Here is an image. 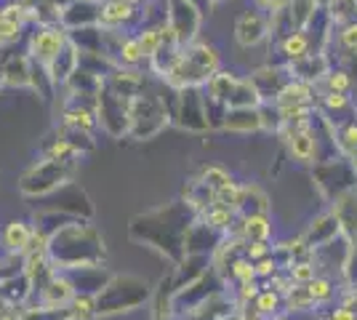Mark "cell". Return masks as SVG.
<instances>
[{
    "mask_svg": "<svg viewBox=\"0 0 357 320\" xmlns=\"http://www.w3.org/2000/svg\"><path fill=\"white\" fill-rule=\"evenodd\" d=\"M283 137H285V147L291 158L301 163V166H312V163H320V137L314 131L312 121L310 123H296V125H283Z\"/></svg>",
    "mask_w": 357,
    "mask_h": 320,
    "instance_id": "cell-2",
    "label": "cell"
},
{
    "mask_svg": "<svg viewBox=\"0 0 357 320\" xmlns=\"http://www.w3.org/2000/svg\"><path fill=\"white\" fill-rule=\"evenodd\" d=\"M264 289V286H259V280H251V283H240L238 286V294H240V302L245 305V302H253L256 296H259V291Z\"/></svg>",
    "mask_w": 357,
    "mask_h": 320,
    "instance_id": "cell-28",
    "label": "cell"
},
{
    "mask_svg": "<svg viewBox=\"0 0 357 320\" xmlns=\"http://www.w3.org/2000/svg\"><path fill=\"white\" fill-rule=\"evenodd\" d=\"M67 35L59 27H40L32 32L30 38V59L38 61L40 67H48L51 61L61 54V48L67 46Z\"/></svg>",
    "mask_w": 357,
    "mask_h": 320,
    "instance_id": "cell-4",
    "label": "cell"
},
{
    "mask_svg": "<svg viewBox=\"0 0 357 320\" xmlns=\"http://www.w3.org/2000/svg\"><path fill=\"white\" fill-rule=\"evenodd\" d=\"M235 213L232 208H227V206H208V211H206V222H208L211 229H229L232 227V222H235Z\"/></svg>",
    "mask_w": 357,
    "mask_h": 320,
    "instance_id": "cell-21",
    "label": "cell"
},
{
    "mask_svg": "<svg viewBox=\"0 0 357 320\" xmlns=\"http://www.w3.org/2000/svg\"><path fill=\"white\" fill-rule=\"evenodd\" d=\"M323 86H326L328 93H349L352 77H349V73L342 70V67H331L326 73V77H323Z\"/></svg>",
    "mask_w": 357,
    "mask_h": 320,
    "instance_id": "cell-17",
    "label": "cell"
},
{
    "mask_svg": "<svg viewBox=\"0 0 357 320\" xmlns=\"http://www.w3.org/2000/svg\"><path fill=\"white\" fill-rule=\"evenodd\" d=\"M136 16V8L120 0H105L99 3V27L105 30H118L123 24H128Z\"/></svg>",
    "mask_w": 357,
    "mask_h": 320,
    "instance_id": "cell-11",
    "label": "cell"
},
{
    "mask_svg": "<svg viewBox=\"0 0 357 320\" xmlns=\"http://www.w3.org/2000/svg\"><path fill=\"white\" fill-rule=\"evenodd\" d=\"M243 254H245L251 261L264 259V257H269V243L267 241H253V243H245L243 245Z\"/></svg>",
    "mask_w": 357,
    "mask_h": 320,
    "instance_id": "cell-26",
    "label": "cell"
},
{
    "mask_svg": "<svg viewBox=\"0 0 357 320\" xmlns=\"http://www.w3.org/2000/svg\"><path fill=\"white\" fill-rule=\"evenodd\" d=\"M283 305H285V310H291V312H307V310H314L317 302L312 299V294L307 291V286H294V289L283 296Z\"/></svg>",
    "mask_w": 357,
    "mask_h": 320,
    "instance_id": "cell-15",
    "label": "cell"
},
{
    "mask_svg": "<svg viewBox=\"0 0 357 320\" xmlns=\"http://www.w3.org/2000/svg\"><path fill=\"white\" fill-rule=\"evenodd\" d=\"M256 264V277H272V275L280 273V261L272 259V257H264V259L253 261Z\"/></svg>",
    "mask_w": 357,
    "mask_h": 320,
    "instance_id": "cell-27",
    "label": "cell"
},
{
    "mask_svg": "<svg viewBox=\"0 0 357 320\" xmlns=\"http://www.w3.org/2000/svg\"><path fill=\"white\" fill-rule=\"evenodd\" d=\"M219 51L208 43H192L187 51H178L176 61L165 73L168 86L174 89H195L200 83H208L211 77L219 73Z\"/></svg>",
    "mask_w": 357,
    "mask_h": 320,
    "instance_id": "cell-1",
    "label": "cell"
},
{
    "mask_svg": "<svg viewBox=\"0 0 357 320\" xmlns=\"http://www.w3.org/2000/svg\"><path fill=\"white\" fill-rule=\"evenodd\" d=\"M229 267H232L229 273H232V277H235L238 283H251V280H259V277H256V264H253L245 254H243V257H238V259L232 261Z\"/></svg>",
    "mask_w": 357,
    "mask_h": 320,
    "instance_id": "cell-22",
    "label": "cell"
},
{
    "mask_svg": "<svg viewBox=\"0 0 357 320\" xmlns=\"http://www.w3.org/2000/svg\"><path fill=\"white\" fill-rule=\"evenodd\" d=\"M267 32H269V22L267 16L261 14V8H248L235 22V40L243 48L259 46L267 38Z\"/></svg>",
    "mask_w": 357,
    "mask_h": 320,
    "instance_id": "cell-5",
    "label": "cell"
},
{
    "mask_svg": "<svg viewBox=\"0 0 357 320\" xmlns=\"http://www.w3.org/2000/svg\"><path fill=\"white\" fill-rule=\"evenodd\" d=\"M253 307H256L259 315H275L283 307V294H278V291L264 286V289L259 291V296L253 299Z\"/></svg>",
    "mask_w": 357,
    "mask_h": 320,
    "instance_id": "cell-18",
    "label": "cell"
},
{
    "mask_svg": "<svg viewBox=\"0 0 357 320\" xmlns=\"http://www.w3.org/2000/svg\"><path fill=\"white\" fill-rule=\"evenodd\" d=\"M285 273H288V277L294 280V286H307L312 277L320 275V270H317L314 257H312V259H294L288 267H285Z\"/></svg>",
    "mask_w": 357,
    "mask_h": 320,
    "instance_id": "cell-14",
    "label": "cell"
},
{
    "mask_svg": "<svg viewBox=\"0 0 357 320\" xmlns=\"http://www.w3.org/2000/svg\"><path fill=\"white\" fill-rule=\"evenodd\" d=\"M77 64H80V51H77V46L67 43V46L61 48L59 56L51 61L45 70H48L51 83H67L73 75H77Z\"/></svg>",
    "mask_w": 357,
    "mask_h": 320,
    "instance_id": "cell-9",
    "label": "cell"
},
{
    "mask_svg": "<svg viewBox=\"0 0 357 320\" xmlns=\"http://www.w3.org/2000/svg\"><path fill=\"white\" fill-rule=\"evenodd\" d=\"M307 291L312 294V299L317 302V305H326V302H331V299H333V294H336V289H333V280H331L328 275H317V277H312V280L307 283Z\"/></svg>",
    "mask_w": 357,
    "mask_h": 320,
    "instance_id": "cell-20",
    "label": "cell"
},
{
    "mask_svg": "<svg viewBox=\"0 0 357 320\" xmlns=\"http://www.w3.org/2000/svg\"><path fill=\"white\" fill-rule=\"evenodd\" d=\"M326 320H357V312H352L349 307L339 305V307H333V310L328 312Z\"/></svg>",
    "mask_w": 357,
    "mask_h": 320,
    "instance_id": "cell-29",
    "label": "cell"
},
{
    "mask_svg": "<svg viewBox=\"0 0 357 320\" xmlns=\"http://www.w3.org/2000/svg\"><path fill=\"white\" fill-rule=\"evenodd\" d=\"M314 102V83L307 80H296L291 77L283 89L275 96V105L278 107H312Z\"/></svg>",
    "mask_w": 357,
    "mask_h": 320,
    "instance_id": "cell-7",
    "label": "cell"
},
{
    "mask_svg": "<svg viewBox=\"0 0 357 320\" xmlns=\"http://www.w3.org/2000/svg\"><path fill=\"white\" fill-rule=\"evenodd\" d=\"M317 3H320V6H326V3H328V0H317Z\"/></svg>",
    "mask_w": 357,
    "mask_h": 320,
    "instance_id": "cell-33",
    "label": "cell"
},
{
    "mask_svg": "<svg viewBox=\"0 0 357 320\" xmlns=\"http://www.w3.org/2000/svg\"><path fill=\"white\" fill-rule=\"evenodd\" d=\"M32 241H35V229L27 224V222H8L3 235H0V243L6 251L11 254H27L32 248Z\"/></svg>",
    "mask_w": 357,
    "mask_h": 320,
    "instance_id": "cell-8",
    "label": "cell"
},
{
    "mask_svg": "<svg viewBox=\"0 0 357 320\" xmlns=\"http://www.w3.org/2000/svg\"><path fill=\"white\" fill-rule=\"evenodd\" d=\"M320 105L331 109V112H342V109H357L355 102H352V96L349 93H323V99H320Z\"/></svg>",
    "mask_w": 357,
    "mask_h": 320,
    "instance_id": "cell-23",
    "label": "cell"
},
{
    "mask_svg": "<svg viewBox=\"0 0 357 320\" xmlns=\"http://www.w3.org/2000/svg\"><path fill=\"white\" fill-rule=\"evenodd\" d=\"M238 235L243 243H253V241H267L269 243V235H272L269 216L267 213H243Z\"/></svg>",
    "mask_w": 357,
    "mask_h": 320,
    "instance_id": "cell-12",
    "label": "cell"
},
{
    "mask_svg": "<svg viewBox=\"0 0 357 320\" xmlns=\"http://www.w3.org/2000/svg\"><path fill=\"white\" fill-rule=\"evenodd\" d=\"M219 3H222V0H208V6H219Z\"/></svg>",
    "mask_w": 357,
    "mask_h": 320,
    "instance_id": "cell-32",
    "label": "cell"
},
{
    "mask_svg": "<svg viewBox=\"0 0 357 320\" xmlns=\"http://www.w3.org/2000/svg\"><path fill=\"white\" fill-rule=\"evenodd\" d=\"M75 291H77V289H75V283L67 277V275H59V270H56V273H51L48 283L40 289L43 307H45V310H59V307L73 305V299L77 296Z\"/></svg>",
    "mask_w": 357,
    "mask_h": 320,
    "instance_id": "cell-6",
    "label": "cell"
},
{
    "mask_svg": "<svg viewBox=\"0 0 357 320\" xmlns=\"http://www.w3.org/2000/svg\"><path fill=\"white\" fill-rule=\"evenodd\" d=\"M115 54H118V61L123 64V67H136L139 61L144 59L139 40L131 38V35H123V40H120V46L115 48Z\"/></svg>",
    "mask_w": 357,
    "mask_h": 320,
    "instance_id": "cell-16",
    "label": "cell"
},
{
    "mask_svg": "<svg viewBox=\"0 0 357 320\" xmlns=\"http://www.w3.org/2000/svg\"><path fill=\"white\" fill-rule=\"evenodd\" d=\"M203 184L208 187V190H222L227 184H232V176L219 166H208L203 171Z\"/></svg>",
    "mask_w": 357,
    "mask_h": 320,
    "instance_id": "cell-24",
    "label": "cell"
},
{
    "mask_svg": "<svg viewBox=\"0 0 357 320\" xmlns=\"http://www.w3.org/2000/svg\"><path fill=\"white\" fill-rule=\"evenodd\" d=\"M280 54H283L291 64L307 59V56L312 54V40H310V35H304V30L288 32L283 40H280Z\"/></svg>",
    "mask_w": 357,
    "mask_h": 320,
    "instance_id": "cell-13",
    "label": "cell"
},
{
    "mask_svg": "<svg viewBox=\"0 0 357 320\" xmlns=\"http://www.w3.org/2000/svg\"><path fill=\"white\" fill-rule=\"evenodd\" d=\"M64 125L67 128H80V131L89 134L91 128H96V115L86 107H75L70 112H64Z\"/></svg>",
    "mask_w": 357,
    "mask_h": 320,
    "instance_id": "cell-19",
    "label": "cell"
},
{
    "mask_svg": "<svg viewBox=\"0 0 357 320\" xmlns=\"http://www.w3.org/2000/svg\"><path fill=\"white\" fill-rule=\"evenodd\" d=\"M67 160H70V158H64V160H48V158H43L38 166H32L30 171L22 176L24 182H32V179H35V184L22 187V192H27V195H43V192L56 190L61 184V179L73 174V166H67Z\"/></svg>",
    "mask_w": 357,
    "mask_h": 320,
    "instance_id": "cell-3",
    "label": "cell"
},
{
    "mask_svg": "<svg viewBox=\"0 0 357 320\" xmlns=\"http://www.w3.org/2000/svg\"><path fill=\"white\" fill-rule=\"evenodd\" d=\"M339 46L349 54H357V22H349V24H342L339 27Z\"/></svg>",
    "mask_w": 357,
    "mask_h": 320,
    "instance_id": "cell-25",
    "label": "cell"
},
{
    "mask_svg": "<svg viewBox=\"0 0 357 320\" xmlns=\"http://www.w3.org/2000/svg\"><path fill=\"white\" fill-rule=\"evenodd\" d=\"M120 3H128V6H136V3H142V0H120Z\"/></svg>",
    "mask_w": 357,
    "mask_h": 320,
    "instance_id": "cell-31",
    "label": "cell"
},
{
    "mask_svg": "<svg viewBox=\"0 0 357 320\" xmlns=\"http://www.w3.org/2000/svg\"><path fill=\"white\" fill-rule=\"evenodd\" d=\"M256 3H259V8H261V11H272V14H278V11L288 8V3H291V0H256Z\"/></svg>",
    "mask_w": 357,
    "mask_h": 320,
    "instance_id": "cell-30",
    "label": "cell"
},
{
    "mask_svg": "<svg viewBox=\"0 0 357 320\" xmlns=\"http://www.w3.org/2000/svg\"><path fill=\"white\" fill-rule=\"evenodd\" d=\"M261 115L256 107H238V109H224V131H235V134H248L261 128Z\"/></svg>",
    "mask_w": 357,
    "mask_h": 320,
    "instance_id": "cell-10",
    "label": "cell"
}]
</instances>
